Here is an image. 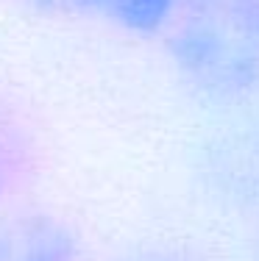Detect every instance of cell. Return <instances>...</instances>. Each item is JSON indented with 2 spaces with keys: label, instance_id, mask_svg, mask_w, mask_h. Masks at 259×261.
<instances>
[{
  "label": "cell",
  "instance_id": "obj_1",
  "mask_svg": "<svg viewBox=\"0 0 259 261\" xmlns=\"http://www.w3.org/2000/svg\"><path fill=\"white\" fill-rule=\"evenodd\" d=\"M176 61L198 89L237 97L259 84V0H184Z\"/></svg>",
  "mask_w": 259,
  "mask_h": 261
},
{
  "label": "cell",
  "instance_id": "obj_2",
  "mask_svg": "<svg viewBox=\"0 0 259 261\" xmlns=\"http://www.w3.org/2000/svg\"><path fill=\"white\" fill-rule=\"evenodd\" d=\"M176 0H101L98 9H103L114 22L131 31H156L168 22Z\"/></svg>",
  "mask_w": 259,
  "mask_h": 261
},
{
  "label": "cell",
  "instance_id": "obj_3",
  "mask_svg": "<svg viewBox=\"0 0 259 261\" xmlns=\"http://www.w3.org/2000/svg\"><path fill=\"white\" fill-rule=\"evenodd\" d=\"M17 150L11 145L9 130L0 125V197L11 189V181L17 178Z\"/></svg>",
  "mask_w": 259,
  "mask_h": 261
},
{
  "label": "cell",
  "instance_id": "obj_4",
  "mask_svg": "<svg viewBox=\"0 0 259 261\" xmlns=\"http://www.w3.org/2000/svg\"><path fill=\"white\" fill-rule=\"evenodd\" d=\"M39 3L56 9H89V6H101V0H39Z\"/></svg>",
  "mask_w": 259,
  "mask_h": 261
}]
</instances>
